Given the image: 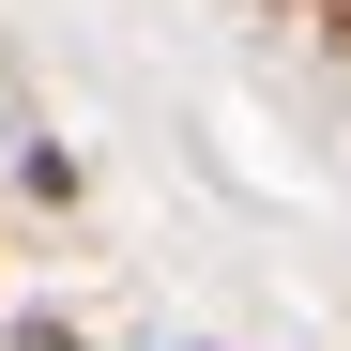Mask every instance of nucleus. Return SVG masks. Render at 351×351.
Masks as SVG:
<instances>
[{
  "mask_svg": "<svg viewBox=\"0 0 351 351\" xmlns=\"http://www.w3.org/2000/svg\"><path fill=\"white\" fill-rule=\"evenodd\" d=\"M16 351H92V336H77V321H46V306H31V321H16Z\"/></svg>",
  "mask_w": 351,
  "mask_h": 351,
  "instance_id": "obj_1",
  "label": "nucleus"
}]
</instances>
